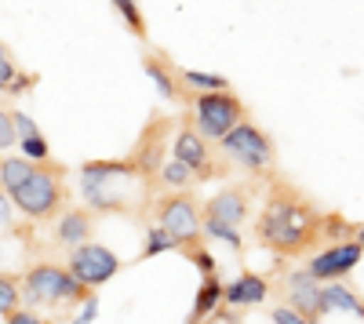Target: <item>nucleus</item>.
<instances>
[{
  "label": "nucleus",
  "instance_id": "nucleus-14",
  "mask_svg": "<svg viewBox=\"0 0 364 324\" xmlns=\"http://www.w3.org/2000/svg\"><path fill=\"white\" fill-rule=\"evenodd\" d=\"M288 306L295 313H302L310 324H321V281L306 270V266H299L288 274Z\"/></svg>",
  "mask_w": 364,
  "mask_h": 324
},
{
  "label": "nucleus",
  "instance_id": "nucleus-8",
  "mask_svg": "<svg viewBox=\"0 0 364 324\" xmlns=\"http://www.w3.org/2000/svg\"><path fill=\"white\" fill-rule=\"evenodd\" d=\"M240 121H248V106H245V99H240L233 87H226V92L193 95V128L211 146H219L223 135H230Z\"/></svg>",
  "mask_w": 364,
  "mask_h": 324
},
{
  "label": "nucleus",
  "instance_id": "nucleus-29",
  "mask_svg": "<svg viewBox=\"0 0 364 324\" xmlns=\"http://www.w3.org/2000/svg\"><path fill=\"white\" fill-rule=\"evenodd\" d=\"M11 121H15V135L18 139H29V135H41V124L29 117L26 109H18V106H11Z\"/></svg>",
  "mask_w": 364,
  "mask_h": 324
},
{
  "label": "nucleus",
  "instance_id": "nucleus-23",
  "mask_svg": "<svg viewBox=\"0 0 364 324\" xmlns=\"http://www.w3.org/2000/svg\"><path fill=\"white\" fill-rule=\"evenodd\" d=\"M109 4L117 8V15L124 18V26L132 29V37L135 40H149V29H146V18H142V8H139V0H109Z\"/></svg>",
  "mask_w": 364,
  "mask_h": 324
},
{
  "label": "nucleus",
  "instance_id": "nucleus-25",
  "mask_svg": "<svg viewBox=\"0 0 364 324\" xmlns=\"http://www.w3.org/2000/svg\"><path fill=\"white\" fill-rule=\"evenodd\" d=\"M161 252H178V241L171 237L164 226L149 222V226H146V244H142L139 259H154V255H161Z\"/></svg>",
  "mask_w": 364,
  "mask_h": 324
},
{
  "label": "nucleus",
  "instance_id": "nucleus-35",
  "mask_svg": "<svg viewBox=\"0 0 364 324\" xmlns=\"http://www.w3.org/2000/svg\"><path fill=\"white\" fill-rule=\"evenodd\" d=\"M0 55H11V51H8V44H4V40H0Z\"/></svg>",
  "mask_w": 364,
  "mask_h": 324
},
{
  "label": "nucleus",
  "instance_id": "nucleus-31",
  "mask_svg": "<svg viewBox=\"0 0 364 324\" xmlns=\"http://www.w3.org/2000/svg\"><path fill=\"white\" fill-rule=\"evenodd\" d=\"M4 324H58V320H51V317H41L37 310L22 306V310H15L11 317H4Z\"/></svg>",
  "mask_w": 364,
  "mask_h": 324
},
{
  "label": "nucleus",
  "instance_id": "nucleus-30",
  "mask_svg": "<svg viewBox=\"0 0 364 324\" xmlns=\"http://www.w3.org/2000/svg\"><path fill=\"white\" fill-rule=\"evenodd\" d=\"M95 317H99V299H95V291H91V296L80 303V310H77V313H70L66 320H70V324H91Z\"/></svg>",
  "mask_w": 364,
  "mask_h": 324
},
{
  "label": "nucleus",
  "instance_id": "nucleus-5",
  "mask_svg": "<svg viewBox=\"0 0 364 324\" xmlns=\"http://www.w3.org/2000/svg\"><path fill=\"white\" fill-rule=\"evenodd\" d=\"M252 200H255V190L252 186H226L219 193H211L204 200V237L208 241H219V244H230L237 255L245 248L240 241V226L248 222L252 215Z\"/></svg>",
  "mask_w": 364,
  "mask_h": 324
},
{
  "label": "nucleus",
  "instance_id": "nucleus-32",
  "mask_svg": "<svg viewBox=\"0 0 364 324\" xmlns=\"http://www.w3.org/2000/svg\"><path fill=\"white\" fill-rule=\"evenodd\" d=\"M269 320H273V324H310L306 317L295 313L291 306H273V310H269Z\"/></svg>",
  "mask_w": 364,
  "mask_h": 324
},
{
  "label": "nucleus",
  "instance_id": "nucleus-33",
  "mask_svg": "<svg viewBox=\"0 0 364 324\" xmlns=\"http://www.w3.org/2000/svg\"><path fill=\"white\" fill-rule=\"evenodd\" d=\"M0 230H11V197L0 186Z\"/></svg>",
  "mask_w": 364,
  "mask_h": 324
},
{
  "label": "nucleus",
  "instance_id": "nucleus-20",
  "mask_svg": "<svg viewBox=\"0 0 364 324\" xmlns=\"http://www.w3.org/2000/svg\"><path fill=\"white\" fill-rule=\"evenodd\" d=\"M178 80H182V87H186L190 95L226 92L230 87V77H223V73H204V70H186V66H178Z\"/></svg>",
  "mask_w": 364,
  "mask_h": 324
},
{
  "label": "nucleus",
  "instance_id": "nucleus-17",
  "mask_svg": "<svg viewBox=\"0 0 364 324\" xmlns=\"http://www.w3.org/2000/svg\"><path fill=\"white\" fill-rule=\"evenodd\" d=\"M321 313H350V317L364 320V299L343 281H328V284H321Z\"/></svg>",
  "mask_w": 364,
  "mask_h": 324
},
{
  "label": "nucleus",
  "instance_id": "nucleus-16",
  "mask_svg": "<svg viewBox=\"0 0 364 324\" xmlns=\"http://www.w3.org/2000/svg\"><path fill=\"white\" fill-rule=\"evenodd\" d=\"M269 299V281L266 277H259V274H240L237 281H230L226 284V291H223V303L226 306H233V310H248V306H262Z\"/></svg>",
  "mask_w": 364,
  "mask_h": 324
},
{
  "label": "nucleus",
  "instance_id": "nucleus-19",
  "mask_svg": "<svg viewBox=\"0 0 364 324\" xmlns=\"http://www.w3.org/2000/svg\"><path fill=\"white\" fill-rule=\"evenodd\" d=\"M33 168H37V161H29L22 153H4L0 157V186H4L8 193L18 190L29 175H33Z\"/></svg>",
  "mask_w": 364,
  "mask_h": 324
},
{
  "label": "nucleus",
  "instance_id": "nucleus-3",
  "mask_svg": "<svg viewBox=\"0 0 364 324\" xmlns=\"http://www.w3.org/2000/svg\"><path fill=\"white\" fill-rule=\"evenodd\" d=\"M70 168L58 164V161H44L33 168V175L11 190V204L29 219V222H48V219H58L66 208H70Z\"/></svg>",
  "mask_w": 364,
  "mask_h": 324
},
{
  "label": "nucleus",
  "instance_id": "nucleus-24",
  "mask_svg": "<svg viewBox=\"0 0 364 324\" xmlns=\"http://www.w3.org/2000/svg\"><path fill=\"white\" fill-rule=\"evenodd\" d=\"M22 310V274H0V317Z\"/></svg>",
  "mask_w": 364,
  "mask_h": 324
},
{
  "label": "nucleus",
  "instance_id": "nucleus-7",
  "mask_svg": "<svg viewBox=\"0 0 364 324\" xmlns=\"http://www.w3.org/2000/svg\"><path fill=\"white\" fill-rule=\"evenodd\" d=\"M219 150L230 157V164H237L240 171H248L252 179H269L273 164H277V146L273 139L252 121H240L230 135H223Z\"/></svg>",
  "mask_w": 364,
  "mask_h": 324
},
{
  "label": "nucleus",
  "instance_id": "nucleus-13",
  "mask_svg": "<svg viewBox=\"0 0 364 324\" xmlns=\"http://www.w3.org/2000/svg\"><path fill=\"white\" fill-rule=\"evenodd\" d=\"M142 70H146L149 80H154V87L161 92L164 102H186V106H193V95L178 80V66L171 63L164 51H146L142 55Z\"/></svg>",
  "mask_w": 364,
  "mask_h": 324
},
{
  "label": "nucleus",
  "instance_id": "nucleus-28",
  "mask_svg": "<svg viewBox=\"0 0 364 324\" xmlns=\"http://www.w3.org/2000/svg\"><path fill=\"white\" fill-rule=\"evenodd\" d=\"M18 146V135H15V121H11V109L0 106V157L11 153Z\"/></svg>",
  "mask_w": 364,
  "mask_h": 324
},
{
  "label": "nucleus",
  "instance_id": "nucleus-15",
  "mask_svg": "<svg viewBox=\"0 0 364 324\" xmlns=\"http://www.w3.org/2000/svg\"><path fill=\"white\" fill-rule=\"evenodd\" d=\"M95 219L99 215L91 208H66L63 215L55 219V244L66 248V252L87 244L91 237H95Z\"/></svg>",
  "mask_w": 364,
  "mask_h": 324
},
{
  "label": "nucleus",
  "instance_id": "nucleus-1",
  "mask_svg": "<svg viewBox=\"0 0 364 324\" xmlns=\"http://www.w3.org/2000/svg\"><path fill=\"white\" fill-rule=\"evenodd\" d=\"M321 222L324 212H317V204L306 193L284 179H273L266 204L255 219V241L281 259H295L302 252H317Z\"/></svg>",
  "mask_w": 364,
  "mask_h": 324
},
{
  "label": "nucleus",
  "instance_id": "nucleus-27",
  "mask_svg": "<svg viewBox=\"0 0 364 324\" xmlns=\"http://www.w3.org/2000/svg\"><path fill=\"white\" fill-rule=\"evenodd\" d=\"M18 153H22V157H29V161H37V164L51 161V146H48V135L41 131V135L18 139Z\"/></svg>",
  "mask_w": 364,
  "mask_h": 324
},
{
  "label": "nucleus",
  "instance_id": "nucleus-34",
  "mask_svg": "<svg viewBox=\"0 0 364 324\" xmlns=\"http://www.w3.org/2000/svg\"><path fill=\"white\" fill-rule=\"evenodd\" d=\"M357 244L364 248V226H357Z\"/></svg>",
  "mask_w": 364,
  "mask_h": 324
},
{
  "label": "nucleus",
  "instance_id": "nucleus-18",
  "mask_svg": "<svg viewBox=\"0 0 364 324\" xmlns=\"http://www.w3.org/2000/svg\"><path fill=\"white\" fill-rule=\"evenodd\" d=\"M223 291H226V284H223L219 274H215V277H204L200 288H197V299H193V310H190L186 324H208L211 313L223 306Z\"/></svg>",
  "mask_w": 364,
  "mask_h": 324
},
{
  "label": "nucleus",
  "instance_id": "nucleus-26",
  "mask_svg": "<svg viewBox=\"0 0 364 324\" xmlns=\"http://www.w3.org/2000/svg\"><path fill=\"white\" fill-rule=\"evenodd\" d=\"M182 255H186V259L193 262V266L200 270V277H215V274H219V259L208 252V244H204V241L186 244V248H182Z\"/></svg>",
  "mask_w": 364,
  "mask_h": 324
},
{
  "label": "nucleus",
  "instance_id": "nucleus-6",
  "mask_svg": "<svg viewBox=\"0 0 364 324\" xmlns=\"http://www.w3.org/2000/svg\"><path fill=\"white\" fill-rule=\"evenodd\" d=\"M149 219L157 226H164L171 237L178 241V252L186 244H197V241H208L204 237V200L193 193V190H168L161 197H154L149 204Z\"/></svg>",
  "mask_w": 364,
  "mask_h": 324
},
{
  "label": "nucleus",
  "instance_id": "nucleus-11",
  "mask_svg": "<svg viewBox=\"0 0 364 324\" xmlns=\"http://www.w3.org/2000/svg\"><path fill=\"white\" fill-rule=\"evenodd\" d=\"M66 270L84 284V288H102V284H109L120 270H124V262H120V255L113 252V248H106V244H99V241H87V244H80V248H73L70 255H66Z\"/></svg>",
  "mask_w": 364,
  "mask_h": 324
},
{
  "label": "nucleus",
  "instance_id": "nucleus-9",
  "mask_svg": "<svg viewBox=\"0 0 364 324\" xmlns=\"http://www.w3.org/2000/svg\"><path fill=\"white\" fill-rule=\"evenodd\" d=\"M208 139L193 128V117L190 113H182V128H175L171 135V157L182 161L193 175H197V183H211V179H223V175H230V164L215 161L208 150Z\"/></svg>",
  "mask_w": 364,
  "mask_h": 324
},
{
  "label": "nucleus",
  "instance_id": "nucleus-12",
  "mask_svg": "<svg viewBox=\"0 0 364 324\" xmlns=\"http://www.w3.org/2000/svg\"><path fill=\"white\" fill-rule=\"evenodd\" d=\"M360 259H364V248H360L357 241H339V244H328V248L314 252V255L306 259V270H310L321 284H328V281L350 277V274L357 270Z\"/></svg>",
  "mask_w": 364,
  "mask_h": 324
},
{
  "label": "nucleus",
  "instance_id": "nucleus-22",
  "mask_svg": "<svg viewBox=\"0 0 364 324\" xmlns=\"http://www.w3.org/2000/svg\"><path fill=\"white\" fill-rule=\"evenodd\" d=\"M321 237L328 244H339V241H357V226L339 215V212H324V222H321Z\"/></svg>",
  "mask_w": 364,
  "mask_h": 324
},
{
  "label": "nucleus",
  "instance_id": "nucleus-21",
  "mask_svg": "<svg viewBox=\"0 0 364 324\" xmlns=\"http://www.w3.org/2000/svg\"><path fill=\"white\" fill-rule=\"evenodd\" d=\"M197 186V175L182 164V161H164L161 175H157V190H193Z\"/></svg>",
  "mask_w": 364,
  "mask_h": 324
},
{
  "label": "nucleus",
  "instance_id": "nucleus-4",
  "mask_svg": "<svg viewBox=\"0 0 364 324\" xmlns=\"http://www.w3.org/2000/svg\"><path fill=\"white\" fill-rule=\"evenodd\" d=\"M95 288H84L66 266L58 262H33L22 274V306L29 310H73Z\"/></svg>",
  "mask_w": 364,
  "mask_h": 324
},
{
  "label": "nucleus",
  "instance_id": "nucleus-10",
  "mask_svg": "<svg viewBox=\"0 0 364 324\" xmlns=\"http://www.w3.org/2000/svg\"><path fill=\"white\" fill-rule=\"evenodd\" d=\"M171 135H175V121H171V117L154 113V117L146 121L142 135L135 139L132 153H128V157L135 161V168L142 171V179L157 183V175H161V168H164V161H168V150H171Z\"/></svg>",
  "mask_w": 364,
  "mask_h": 324
},
{
  "label": "nucleus",
  "instance_id": "nucleus-2",
  "mask_svg": "<svg viewBox=\"0 0 364 324\" xmlns=\"http://www.w3.org/2000/svg\"><path fill=\"white\" fill-rule=\"evenodd\" d=\"M77 183L84 208L95 215H132L142 212V204H154L157 183L142 179V171L135 168L132 157L124 161H84L77 168Z\"/></svg>",
  "mask_w": 364,
  "mask_h": 324
}]
</instances>
